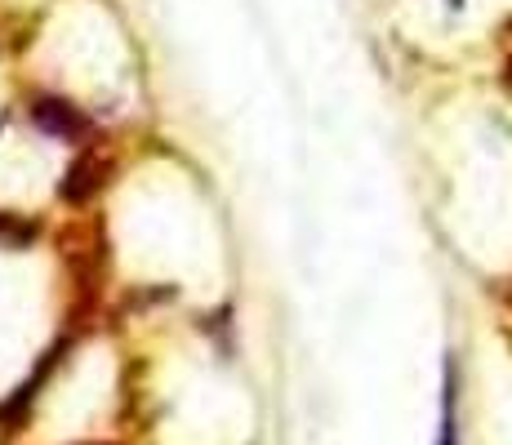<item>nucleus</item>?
Listing matches in <instances>:
<instances>
[{"instance_id": "7ed1b4c3", "label": "nucleus", "mask_w": 512, "mask_h": 445, "mask_svg": "<svg viewBox=\"0 0 512 445\" xmlns=\"http://www.w3.org/2000/svg\"><path fill=\"white\" fill-rule=\"evenodd\" d=\"M36 236L32 223H23L18 214H0V245H27Z\"/></svg>"}, {"instance_id": "f03ea898", "label": "nucleus", "mask_w": 512, "mask_h": 445, "mask_svg": "<svg viewBox=\"0 0 512 445\" xmlns=\"http://www.w3.org/2000/svg\"><path fill=\"white\" fill-rule=\"evenodd\" d=\"M107 174H112V161H107L103 152H85L81 161L67 170V178H63V187H58V192H63L67 205H85L98 187L107 183Z\"/></svg>"}, {"instance_id": "20e7f679", "label": "nucleus", "mask_w": 512, "mask_h": 445, "mask_svg": "<svg viewBox=\"0 0 512 445\" xmlns=\"http://www.w3.org/2000/svg\"><path fill=\"white\" fill-rule=\"evenodd\" d=\"M441 445H455V361L446 365V414H441Z\"/></svg>"}, {"instance_id": "f257e3e1", "label": "nucleus", "mask_w": 512, "mask_h": 445, "mask_svg": "<svg viewBox=\"0 0 512 445\" xmlns=\"http://www.w3.org/2000/svg\"><path fill=\"white\" fill-rule=\"evenodd\" d=\"M32 121L41 125L49 138H67V143H76V138L90 134V121H85V112L76 103H67V98H54V94H41L32 103Z\"/></svg>"}]
</instances>
